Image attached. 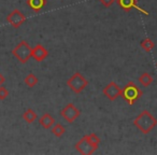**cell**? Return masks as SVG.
<instances>
[{
    "instance_id": "6da1fadb",
    "label": "cell",
    "mask_w": 157,
    "mask_h": 155,
    "mask_svg": "<svg viewBox=\"0 0 157 155\" xmlns=\"http://www.w3.org/2000/svg\"><path fill=\"white\" fill-rule=\"evenodd\" d=\"M133 125L142 134L147 135L157 125V120L152 115L151 112H148L147 110H144L133 120Z\"/></svg>"
},
{
    "instance_id": "7a4b0ae2",
    "label": "cell",
    "mask_w": 157,
    "mask_h": 155,
    "mask_svg": "<svg viewBox=\"0 0 157 155\" xmlns=\"http://www.w3.org/2000/svg\"><path fill=\"white\" fill-rule=\"evenodd\" d=\"M142 95H143V92L138 87L137 84H136L135 82L130 81L122 88L121 97H122L129 106H132L138 99L141 98Z\"/></svg>"
},
{
    "instance_id": "3957f363",
    "label": "cell",
    "mask_w": 157,
    "mask_h": 155,
    "mask_svg": "<svg viewBox=\"0 0 157 155\" xmlns=\"http://www.w3.org/2000/svg\"><path fill=\"white\" fill-rule=\"evenodd\" d=\"M12 54L13 56L21 61L22 64H25L33 57V48L28 44V42L22 40L18 42V44L12 50Z\"/></svg>"
},
{
    "instance_id": "277c9868",
    "label": "cell",
    "mask_w": 157,
    "mask_h": 155,
    "mask_svg": "<svg viewBox=\"0 0 157 155\" xmlns=\"http://www.w3.org/2000/svg\"><path fill=\"white\" fill-rule=\"evenodd\" d=\"M88 85V81L80 72H74L67 81V86L75 94L82 93Z\"/></svg>"
},
{
    "instance_id": "5b68a950",
    "label": "cell",
    "mask_w": 157,
    "mask_h": 155,
    "mask_svg": "<svg viewBox=\"0 0 157 155\" xmlns=\"http://www.w3.org/2000/svg\"><path fill=\"white\" fill-rule=\"evenodd\" d=\"M60 115L63 116L68 123H73L78 116L81 115V111H80L73 103H68L63 109H61Z\"/></svg>"
},
{
    "instance_id": "8992f818",
    "label": "cell",
    "mask_w": 157,
    "mask_h": 155,
    "mask_svg": "<svg viewBox=\"0 0 157 155\" xmlns=\"http://www.w3.org/2000/svg\"><path fill=\"white\" fill-rule=\"evenodd\" d=\"M75 150L78 151V153H81V154H83V155H90L97 150V148L90 143V141L88 140L87 135H86V136H84L78 142H76Z\"/></svg>"
},
{
    "instance_id": "52a82bcc",
    "label": "cell",
    "mask_w": 157,
    "mask_h": 155,
    "mask_svg": "<svg viewBox=\"0 0 157 155\" xmlns=\"http://www.w3.org/2000/svg\"><path fill=\"white\" fill-rule=\"evenodd\" d=\"M102 93L108 99H110L111 101H114L121 97V94H122V88L115 83V82H110L105 87H103Z\"/></svg>"
},
{
    "instance_id": "ba28073f",
    "label": "cell",
    "mask_w": 157,
    "mask_h": 155,
    "mask_svg": "<svg viewBox=\"0 0 157 155\" xmlns=\"http://www.w3.org/2000/svg\"><path fill=\"white\" fill-rule=\"evenodd\" d=\"M7 21L13 28H18L21 27L26 21V16L17 9H14L9 15L7 16Z\"/></svg>"
},
{
    "instance_id": "9c48e42d",
    "label": "cell",
    "mask_w": 157,
    "mask_h": 155,
    "mask_svg": "<svg viewBox=\"0 0 157 155\" xmlns=\"http://www.w3.org/2000/svg\"><path fill=\"white\" fill-rule=\"evenodd\" d=\"M116 2H117V5L126 12L130 11L131 9H136V10H138L139 12H141V13L145 14V15H148L147 11L143 10L142 8H140L139 6L137 5L138 0H116Z\"/></svg>"
},
{
    "instance_id": "30bf717a",
    "label": "cell",
    "mask_w": 157,
    "mask_h": 155,
    "mask_svg": "<svg viewBox=\"0 0 157 155\" xmlns=\"http://www.w3.org/2000/svg\"><path fill=\"white\" fill-rule=\"evenodd\" d=\"M48 56V51L42 44H37L33 48V58L36 61H42Z\"/></svg>"
},
{
    "instance_id": "8fae6325",
    "label": "cell",
    "mask_w": 157,
    "mask_h": 155,
    "mask_svg": "<svg viewBox=\"0 0 157 155\" xmlns=\"http://www.w3.org/2000/svg\"><path fill=\"white\" fill-rule=\"evenodd\" d=\"M39 123L44 129H50L55 123V118L51 115L50 113H44L41 118H39Z\"/></svg>"
},
{
    "instance_id": "7c38bea8",
    "label": "cell",
    "mask_w": 157,
    "mask_h": 155,
    "mask_svg": "<svg viewBox=\"0 0 157 155\" xmlns=\"http://www.w3.org/2000/svg\"><path fill=\"white\" fill-rule=\"evenodd\" d=\"M26 3L31 10L35 12H39L43 7H45L48 1L46 0H26Z\"/></svg>"
},
{
    "instance_id": "4fadbf2b",
    "label": "cell",
    "mask_w": 157,
    "mask_h": 155,
    "mask_svg": "<svg viewBox=\"0 0 157 155\" xmlns=\"http://www.w3.org/2000/svg\"><path fill=\"white\" fill-rule=\"evenodd\" d=\"M37 118H38L37 113H36L33 109H27L26 111L23 113V120H24L25 122L28 123V124L33 123L36 120H37Z\"/></svg>"
},
{
    "instance_id": "5bb4252c",
    "label": "cell",
    "mask_w": 157,
    "mask_h": 155,
    "mask_svg": "<svg viewBox=\"0 0 157 155\" xmlns=\"http://www.w3.org/2000/svg\"><path fill=\"white\" fill-rule=\"evenodd\" d=\"M139 82L143 86L147 87V86H150L151 84L153 83V76H151L150 73H147V72H143V73L139 76Z\"/></svg>"
},
{
    "instance_id": "9a60e30c",
    "label": "cell",
    "mask_w": 157,
    "mask_h": 155,
    "mask_svg": "<svg viewBox=\"0 0 157 155\" xmlns=\"http://www.w3.org/2000/svg\"><path fill=\"white\" fill-rule=\"evenodd\" d=\"M140 45H141V48H143L146 53H150V52H152V50L154 48L155 44H154V42L150 39V38L146 37V38H144V39L142 40L141 43H140Z\"/></svg>"
},
{
    "instance_id": "2e32d148",
    "label": "cell",
    "mask_w": 157,
    "mask_h": 155,
    "mask_svg": "<svg viewBox=\"0 0 157 155\" xmlns=\"http://www.w3.org/2000/svg\"><path fill=\"white\" fill-rule=\"evenodd\" d=\"M38 78L35 76L33 73H29L26 76V78L24 79V82L25 84H26L28 87H33V86H36L38 84Z\"/></svg>"
},
{
    "instance_id": "e0dca14e",
    "label": "cell",
    "mask_w": 157,
    "mask_h": 155,
    "mask_svg": "<svg viewBox=\"0 0 157 155\" xmlns=\"http://www.w3.org/2000/svg\"><path fill=\"white\" fill-rule=\"evenodd\" d=\"M65 133H66L65 126H63V125L59 124V123H57L54 126H52V134L54 136H56V137H58V138L61 137Z\"/></svg>"
},
{
    "instance_id": "ac0fdd59",
    "label": "cell",
    "mask_w": 157,
    "mask_h": 155,
    "mask_svg": "<svg viewBox=\"0 0 157 155\" xmlns=\"http://www.w3.org/2000/svg\"><path fill=\"white\" fill-rule=\"evenodd\" d=\"M87 137H88V140L90 141V143L93 144V145H95L97 149L99 148V143H100V141H101V139L98 137V136L96 135V134H94V133H92V134H90V135H87Z\"/></svg>"
},
{
    "instance_id": "d6986e66",
    "label": "cell",
    "mask_w": 157,
    "mask_h": 155,
    "mask_svg": "<svg viewBox=\"0 0 157 155\" xmlns=\"http://www.w3.org/2000/svg\"><path fill=\"white\" fill-rule=\"evenodd\" d=\"M9 96V91L3 86H0V100H5Z\"/></svg>"
},
{
    "instance_id": "ffe728a7",
    "label": "cell",
    "mask_w": 157,
    "mask_h": 155,
    "mask_svg": "<svg viewBox=\"0 0 157 155\" xmlns=\"http://www.w3.org/2000/svg\"><path fill=\"white\" fill-rule=\"evenodd\" d=\"M101 2V5L103 6L105 8H110L114 2H115V0H99Z\"/></svg>"
},
{
    "instance_id": "44dd1931",
    "label": "cell",
    "mask_w": 157,
    "mask_h": 155,
    "mask_svg": "<svg viewBox=\"0 0 157 155\" xmlns=\"http://www.w3.org/2000/svg\"><path fill=\"white\" fill-rule=\"evenodd\" d=\"M5 82H6V78H5V76H2V74L0 73V86L2 85V84L5 83Z\"/></svg>"
},
{
    "instance_id": "7402d4cb",
    "label": "cell",
    "mask_w": 157,
    "mask_h": 155,
    "mask_svg": "<svg viewBox=\"0 0 157 155\" xmlns=\"http://www.w3.org/2000/svg\"><path fill=\"white\" fill-rule=\"evenodd\" d=\"M156 66H157V64H156Z\"/></svg>"
}]
</instances>
